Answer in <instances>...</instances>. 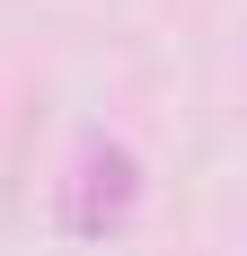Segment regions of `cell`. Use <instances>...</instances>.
I'll return each mask as SVG.
<instances>
[{"label":"cell","mask_w":247,"mask_h":256,"mask_svg":"<svg viewBox=\"0 0 247 256\" xmlns=\"http://www.w3.org/2000/svg\"><path fill=\"white\" fill-rule=\"evenodd\" d=\"M132 212H142V159L124 150L115 132H88L71 150V177H62V238H124L132 230Z\"/></svg>","instance_id":"1"}]
</instances>
